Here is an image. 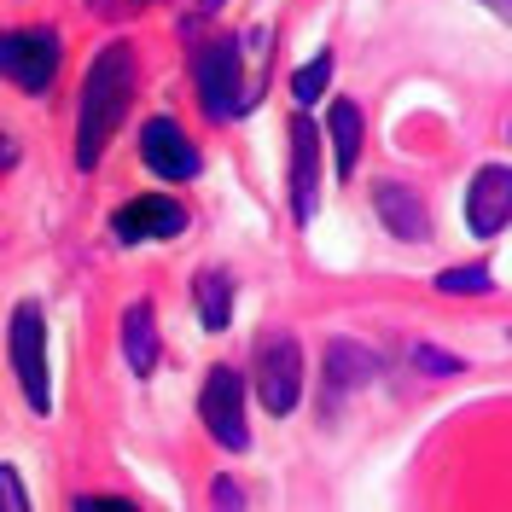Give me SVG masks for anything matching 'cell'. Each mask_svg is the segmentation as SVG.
<instances>
[{
    "mask_svg": "<svg viewBox=\"0 0 512 512\" xmlns=\"http://www.w3.org/2000/svg\"><path fill=\"white\" fill-rule=\"evenodd\" d=\"M192 297H198L204 332H222L227 320H233V280H227L222 268H204V274L192 280Z\"/></svg>",
    "mask_w": 512,
    "mask_h": 512,
    "instance_id": "9a60e30c",
    "label": "cell"
},
{
    "mask_svg": "<svg viewBox=\"0 0 512 512\" xmlns=\"http://www.w3.org/2000/svg\"><path fill=\"white\" fill-rule=\"evenodd\" d=\"M111 233H117L123 245L175 239V233H187V210H181L175 198H163V192H146V198H128L123 210L111 216Z\"/></svg>",
    "mask_w": 512,
    "mask_h": 512,
    "instance_id": "9c48e42d",
    "label": "cell"
},
{
    "mask_svg": "<svg viewBox=\"0 0 512 512\" xmlns=\"http://www.w3.org/2000/svg\"><path fill=\"white\" fill-rule=\"evenodd\" d=\"M268 59H274V35L268 30H233V35H216V41H204L198 47V99H204V111L210 117H245L262 88H268Z\"/></svg>",
    "mask_w": 512,
    "mask_h": 512,
    "instance_id": "6da1fadb",
    "label": "cell"
},
{
    "mask_svg": "<svg viewBox=\"0 0 512 512\" xmlns=\"http://www.w3.org/2000/svg\"><path fill=\"white\" fill-rule=\"evenodd\" d=\"M6 350H12V373L24 384L35 414H53V373H47V315L41 303H18L12 326H6Z\"/></svg>",
    "mask_w": 512,
    "mask_h": 512,
    "instance_id": "3957f363",
    "label": "cell"
},
{
    "mask_svg": "<svg viewBox=\"0 0 512 512\" xmlns=\"http://www.w3.org/2000/svg\"><path fill=\"white\" fill-rule=\"evenodd\" d=\"M373 204H379L384 227H390L396 239H408V245H425V239H431V216H425V198H419L414 187L379 181V187H373Z\"/></svg>",
    "mask_w": 512,
    "mask_h": 512,
    "instance_id": "7c38bea8",
    "label": "cell"
},
{
    "mask_svg": "<svg viewBox=\"0 0 512 512\" xmlns=\"http://www.w3.org/2000/svg\"><path fill=\"white\" fill-rule=\"evenodd\" d=\"M256 396L274 419L297 414V402H303V350H297L291 332H274V338L256 344Z\"/></svg>",
    "mask_w": 512,
    "mask_h": 512,
    "instance_id": "5b68a950",
    "label": "cell"
},
{
    "mask_svg": "<svg viewBox=\"0 0 512 512\" xmlns=\"http://www.w3.org/2000/svg\"><path fill=\"white\" fill-rule=\"evenodd\" d=\"M210 501H216V507H245L239 483H227V478H216V483H210Z\"/></svg>",
    "mask_w": 512,
    "mask_h": 512,
    "instance_id": "ffe728a7",
    "label": "cell"
},
{
    "mask_svg": "<svg viewBox=\"0 0 512 512\" xmlns=\"http://www.w3.org/2000/svg\"><path fill=\"white\" fill-rule=\"evenodd\" d=\"M198 6H204V12H216V6H227V0H198Z\"/></svg>",
    "mask_w": 512,
    "mask_h": 512,
    "instance_id": "603a6c76",
    "label": "cell"
},
{
    "mask_svg": "<svg viewBox=\"0 0 512 512\" xmlns=\"http://www.w3.org/2000/svg\"><path fill=\"white\" fill-rule=\"evenodd\" d=\"M198 414L204 431L227 448V454H245L251 448V419H245V379L233 367H210V379L198 390Z\"/></svg>",
    "mask_w": 512,
    "mask_h": 512,
    "instance_id": "8992f818",
    "label": "cell"
},
{
    "mask_svg": "<svg viewBox=\"0 0 512 512\" xmlns=\"http://www.w3.org/2000/svg\"><path fill=\"white\" fill-rule=\"evenodd\" d=\"M140 158H146V169H152L158 181H192L198 163H204L175 117H152V123L140 128Z\"/></svg>",
    "mask_w": 512,
    "mask_h": 512,
    "instance_id": "ba28073f",
    "label": "cell"
},
{
    "mask_svg": "<svg viewBox=\"0 0 512 512\" xmlns=\"http://www.w3.org/2000/svg\"><path fill=\"white\" fill-rule=\"evenodd\" d=\"M88 507H99V512H134V501H111V495H82V501H76V512H88Z\"/></svg>",
    "mask_w": 512,
    "mask_h": 512,
    "instance_id": "44dd1931",
    "label": "cell"
},
{
    "mask_svg": "<svg viewBox=\"0 0 512 512\" xmlns=\"http://www.w3.org/2000/svg\"><path fill=\"white\" fill-rule=\"evenodd\" d=\"M123 361L134 367V379H146L158 367V320H152V303H128L123 315Z\"/></svg>",
    "mask_w": 512,
    "mask_h": 512,
    "instance_id": "4fadbf2b",
    "label": "cell"
},
{
    "mask_svg": "<svg viewBox=\"0 0 512 512\" xmlns=\"http://www.w3.org/2000/svg\"><path fill=\"white\" fill-rule=\"evenodd\" d=\"M483 6H489L495 18H507V24H512V0H483Z\"/></svg>",
    "mask_w": 512,
    "mask_h": 512,
    "instance_id": "7402d4cb",
    "label": "cell"
},
{
    "mask_svg": "<svg viewBox=\"0 0 512 512\" xmlns=\"http://www.w3.org/2000/svg\"><path fill=\"white\" fill-rule=\"evenodd\" d=\"M437 291H448V297H483V291H495V274L489 268H443L437 274Z\"/></svg>",
    "mask_w": 512,
    "mask_h": 512,
    "instance_id": "2e32d148",
    "label": "cell"
},
{
    "mask_svg": "<svg viewBox=\"0 0 512 512\" xmlns=\"http://www.w3.org/2000/svg\"><path fill=\"white\" fill-rule=\"evenodd\" d=\"M414 367H425V373H460V355L437 350V344H419V350H414Z\"/></svg>",
    "mask_w": 512,
    "mask_h": 512,
    "instance_id": "d6986e66",
    "label": "cell"
},
{
    "mask_svg": "<svg viewBox=\"0 0 512 512\" xmlns=\"http://www.w3.org/2000/svg\"><path fill=\"white\" fill-rule=\"evenodd\" d=\"M326 82H332V53H320V59H309L303 70H297V76H291V99H297V105H315Z\"/></svg>",
    "mask_w": 512,
    "mask_h": 512,
    "instance_id": "e0dca14e",
    "label": "cell"
},
{
    "mask_svg": "<svg viewBox=\"0 0 512 512\" xmlns=\"http://www.w3.org/2000/svg\"><path fill=\"white\" fill-rule=\"evenodd\" d=\"M291 216L309 227L320 216V123L291 117Z\"/></svg>",
    "mask_w": 512,
    "mask_h": 512,
    "instance_id": "52a82bcc",
    "label": "cell"
},
{
    "mask_svg": "<svg viewBox=\"0 0 512 512\" xmlns=\"http://www.w3.org/2000/svg\"><path fill=\"white\" fill-rule=\"evenodd\" d=\"M326 134H332V169L350 181L355 158H361V111H355L350 99H332V111H326Z\"/></svg>",
    "mask_w": 512,
    "mask_h": 512,
    "instance_id": "5bb4252c",
    "label": "cell"
},
{
    "mask_svg": "<svg viewBox=\"0 0 512 512\" xmlns=\"http://www.w3.org/2000/svg\"><path fill=\"white\" fill-rule=\"evenodd\" d=\"M59 59H64V41L53 24H24V30L0 35V64H6L12 88H24V94H47L53 76H59Z\"/></svg>",
    "mask_w": 512,
    "mask_h": 512,
    "instance_id": "277c9868",
    "label": "cell"
},
{
    "mask_svg": "<svg viewBox=\"0 0 512 512\" xmlns=\"http://www.w3.org/2000/svg\"><path fill=\"white\" fill-rule=\"evenodd\" d=\"M0 507H6V512H24V507H30L24 478H18V466H12V460H0Z\"/></svg>",
    "mask_w": 512,
    "mask_h": 512,
    "instance_id": "ac0fdd59",
    "label": "cell"
},
{
    "mask_svg": "<svg viewBox=\"0 0 512 512\" xmlns=\"http://www.w3.org/2000/svg\"><path fill=\"white\" fill-rule=\"evenodd\" d=\"M373 373H379V355L367 350V344H355V338H338V344L326 350V414H332L350 390H361Z\"/></svg>",
    "mask_w": 512,
    "mask_h": 512,
    "instance_id": "8fae6325",
    "label": "cell"
},
{
    "mask_svg": "<svg viewBox=\"0 0 512 512\" xmlns=\"http://www.w3.org/2000/svg\"><path fill=\"white\" fill-rule=\"evenodd\" d=\"M512 222V169L507 163H483L466 187V227L478 239H495Z\"/></svg>",
    "mask_w": 512,
    "mask_h": 512,
    "instance_id": "30bf717a",
    "label": "cell"
},
{
    "mask_svg": "<svg viewBox=\"0 0 512 512\" xmlns=\"http://www.w3.org/2000/svg\"><path fill=\"white\" fill-rule=\"evenodd\" d=\"M140 88V64L128 41H105L88 64V82H82V111H76V169H94L111 146V134L123 128L128 105Z\"/></svg>",
    "mask_w": 512,
    "mask_h": 512,
    "instance_id": "7a4b0ae2",
    "label": "cell"
}]
</instances>
